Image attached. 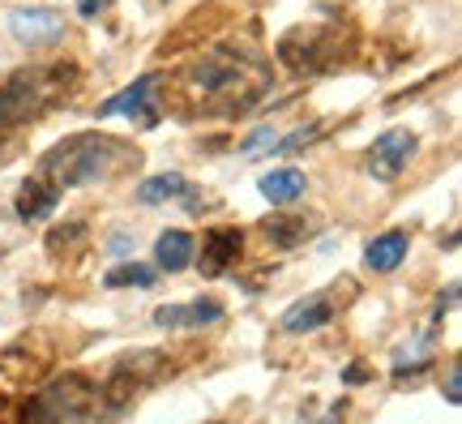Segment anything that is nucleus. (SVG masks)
<instances>
[{"mask_svg": "<svg viewBox=\"0 0 462 424\" xmlns=\"http://www.w3.org/2000/svg\"><path fill=\"white\" fill-rule=\"evenodd\" d=\"M103 287H154V270H150V266L129 261V266H116V270H107Z\"/></svg>", "mask_w": 462, "mask_h": 424, "instance_id": "18", "label": "nucleus"}, {"mask_svg": "<svg viewBox=\"0 0 462 424\" xmlns=\"http://www.w3.org/2000/svg\"><path fill=\"white\" fill-rule=\"evenodd\" d=\"M154 78H137L133 86H125L120 95H112L99 108V116H133V112H150V95H154Z\"/></svg>", "mask_w": 462, "mask_h": 424, "instance_id": "14", "label": "nucleus"}, {"mask_svg": "<svg viewBox=\"0 0 462 424\" xmlns=\"http://www.w3.org/2000/svg\"><path fill=\"white\" fill-rule=\"evenodd\" d=\"M446 399H449V403H462V364H458V360L449 364V377H446Z\"/></svg>", "mask_w": 462, "mask_h": 424, "instance_id": "22", "label": "nucleus"}, {"mask_svg": "<svg viewBox=\"0 0 462 424\" xmlns=\"http://www.w3.org/2000/svg\"><path fill=\"white\" fill-rule=\"evenodd\" d=\"M343 382H346V386H360V382H373V369H368V364H360V360H351V364L343 369Z\"/></svg>", "mask_w": 462, "mask_h": 424, "instance_id": "23", "label": "nucleus"}, {"mask_svg": "<svg viewBox=\"0 0 462 424\" xmlns=\"http://www.w3.org/2000/svg\"><path fill=\"white\" fill-rule=\"evenodd\" d=\"M415 155V133L411 129H385L373 142V150H368V172H373V180H381V184H394L398 172L411 164Z\"/></svg>", "mask_w": 462, "mask_h": 424, "instance_id": "4", "label": "nucleus"}, {"mask_svg": "<svg viewBox=\"0 0 462 424\" xmlns=\"http://www.w3.org/2000/svg\"><path fill=\"white\" fill-rule=\"evenodd\" d=\"M309 424H338V420H334V416H326V420H309Z\"/></svg>", "mask_w": 462, "mask_h": 424, "instance_id": "26", "label": "nucleus"}, {"mask_svg": "<svg viewBox=\"0 0 462 424\" xmlns=\"http://www.w3.org/2000/svg\"><path fill=\"white\" fill-rule=\"evenodd\" d=\"M56 202H60V189L48 184L43 176H34V180H26V184L17 189V219H26V223L48 219V214L56 211Z\"/></svg>", "mask_w": 462, "mask_h": 424, "instance_id": "10", "label": "nucleus"}, {"mask_svg": "<svg viewBox=\"0 0 462 424\" xmlns=\"http://www.w3.org/2000/svg\"><path fill=\"white\" fill-rule=\"evenodd\" d=\"M69 86H78V65L56 69H17L0 86V125H22L48 108L51 99H60Z\"/></svg>", "mask_w": 462, "mask_h": 424, "instance_id": "2", "label": "nucleus"}, {"mask_svg": "<svg viewBox=\"0 0 462 424\" xmlns=\"http://www.w3.org/2000/svg\"><path fill=\"white\" fill-rule=\"evenodd\" d=\"M309 236V219L304 214H274L265 219V240L274 249H300Z\"/></svg>", "mask_w": 462, "mask_h": 424, "instance_id": "15", "label": "nucleus"}, {"mask_svg": "<svg viewBox=\"0 0 462 424\" xmlns=\"http://www.w3.org/2000/svg\"><path fill=\"white\" fill-rule=\"evenodd\" d=\"M223 317V305L201 296V300H189V305H163L154 309V326L163 330H201V326H215Z\"/></svg>", "mask_w": 462, "mask_h": 424, "instance_id": "6", "label": "nucleus"}, {"mask_svg": "<svg viewBox=\"0 0 462 424\" xmlns=\"http://www.w3.org/2000/svg\"><path fill=\"white\" fill-rule=\"evenodd\" d=\"M326 133V125H309V129H296V133H287V137H279L270 150H279V155H296V150H304L309 142H317Z\"/></svg>", "mask_w": 462, "mask_h": 424, "instance_id": "19", "label": "nucleus"}, {"mask_svg": "<svg viewBox=\"0 0 462 424\" xmlns=\"http://www.w3.org/2000/svg\"><path fill=\"white\" fill-rule=\"evenodd\" d=\"M95 408H99V386L69 373L34 394L26 408V424H99Z\"/></svg>", "mask_w": 462, "mask_h": 424, "instance_id": "3", "label": "nucleus"}, {"mask_svg": "<svg viewBox=\"0 0 462 424\" xmlns=\"http://www.w3.org/2000/svg\"><path fill=\"white\" fill-rule=\"evenodd\" d=\"M407 249H411V236H407L402 228L381 231V236H373V240H368V249H364V261H368V270L390 275V270H398V266L407 261Z\"/></svg>", "mask_w": 462, "mask_h": 424, "instance_id": "8", "label": "nucleus"}, {"mask_svg": "<svg viewBox=\"0 0 462 424\" xmlns=\"http://www.w3.org/2000/svg\"><path fill=\"white\" fill-rule=\"evenodd\" d=\"M137 164V150H120L116 137H103V133H78L60 146H51L39 164V176L56 184V189H78V184H95V180H107L116 167Z\"/></svg>", "mask_w": 462, "mask_h": 424, "instance_id": "1", "label": "nucleus"}, {"mask_svg": "<svg viewBox=\"0 0 462 424\" xmlns=\"http://www.w3.org/2000/svg\"><path fill=\"white\" fill-rule=\"evenodd\" d=\"M189 78H193V86H198L201 95H223V90H231V86H240V69L218 65V61H201Z\"/></svg>", "mask_w": 462, "mask_h": 424, "instance_id": "16", "label": "nucleus"}, {"mask_svg": "<svg viewBox=\"0 0 462 424\" xmlns=\"http://www.w3.org/2000/svg\"><path fill=\"white\" fill-rule=\"evenodd\" d=\"M154 261H159V270H167V275L189 270V266H193V236L180 228L159 231V240H154Z\"/></svg>", "mask_w": 462, "mask_h": 424, "instance_id": "11", "label": "nucleus"}, {"mask_svg": "<svg viewBox=\"0 0 462 424\" xmlns=\"http://www.w3.org/2000/svg\"><path fill=\"white\" fill-rule=\"evenodd\" d=\"M129 245H133V240H129V231H116V236H112V249H107V253H116V258H125V253H129Z\"/></svg>", "mask_w": 462, "mask_h": 424, "instance_id": "25", "label": "nucleus"}, {"mask_svg": "<svg viewBox=\"0 0 462 424\" xmlns=\"http://www.w3.org/2000/svg\"><path fill=\"white\" fill-rule=\"evenodd\" d=\"M262 197L265 202H274V206H287V202H296V197H304V189H309V180H304V172L300 167H274V172H265L262 176Z\"/></svg>", "mask_w": 462, "mask_h": 424, "instance_id": "12", "label": "nucleus"}, {"mask_svg": "<svg viewBox=\"0 0 462 424\" xmlns=\"http://www.w3.org/2000/svg\"><path fill=\"white\" fill-rule=\"evenodd\" d=\"M240 245H245V231L240 228H210L206 240H201V270L206 275H223L231 261L240 258Z\"/></svg>", "mask_w": 462, "mask_h": 424, "instance_id": "7", "label": "nucleus"}, {"mask_svg": "<svg viewBox=\"0 0 462 424\" xmlns=\"http://www.w3.org/2000/svg\"><path fill=\"white\" fill-rule=\"evenodd\" d=\"M432 352H437V334H432V330H424V334L407 339L394 352V377H402V373L411 377V373H420V369H429Z\"/></svg>", "mask_w": 462, "mask_h": 424, "instance_id": "13", "label": "nucleus"}, {"mask_svg": "<svg viewBox=\"0 0 462 424\" xmlns=\"http://www.w3.org/2000/svg\"><path fill=\"white\" fill-rule=\"evenodd\" d=\"M334 317V300L330 296H304V300H296L291 309L282 313V322L279 326L287 330V334H309V330H321L326 322Z\"/></svg>", "mask_w": 462, "mask_h": 424, "instance_id": "9", "label": "nucleus"}, {"mask_svg": "<svg viewBox=\"0 0 462 424\" xmlns=\"http://www.w3.org/2000/svg\"><path fill=\"white\" fill-rule=\"evenodd\" d=\"M189 180L180 172H163V176H150L137 184V202L142 206H159V202H171V197H184Z\"/></svg>", "mask_w": 462, "mask_h": 424, "instance_id": "17", "label": "nucleus"}, {"mask_svg": "<svg viewBox=\"0 0 462 424\" xmlns=\"http://www.w3.org/2000/svg\"><path fill=\"white\" fill-rule=\"evenodd\" d=\"M107 5H112V0H78V14H82V17H99Z\"/></svg>", "mask_w": 462, "mask_h": 424, "instance_id": "24", "label": "nucleus"}, {"mask_svg": "<svg viewBox=\"0 0 462 424\" xmlns=\"http://www.w3.org/2000/svg\"><path fill=\"white\" fill-rule=\"evenodd\" d=\"M9 34L26 48H48L65 34V17L56 9H43V5H26V9H14L9 14Z\"/></svg>", "mask_w": 462, "mask_h": 424, "instance_id": "5", "label": "nucleus"}, {"mask_svg": "<svg viewBox=\"0 0 462 424\" xmlns=\"http://www.w3.org/2000/svg\"><path fill=\"white\" fill-rule=\"evenodd\" d=\"M86 240V223H65V228H51L48 231V249L51 253H65L69 245H82Z\"/></svg>", "mask_w": 462, "mask_h": 424, "instance_id": "20", "label": "nucleus"}, {"mask_svg": "<svg viewBox=\"0 0 462 424\" xmlns=\"http://www.w3.org/2000/svg\"><path fill=\"white\" fill-rule=\"evenodd\" d=\"M274 142H279V133H274V129H270V125H265V129H257V133H253V137H248V142H245V146H240V150H245V155H257V150L274 146Z\"/></svg>", "mask_w": 462, "mask_h": 424, "instance_id": "21", "label": "nucleus"}]
</instances>
